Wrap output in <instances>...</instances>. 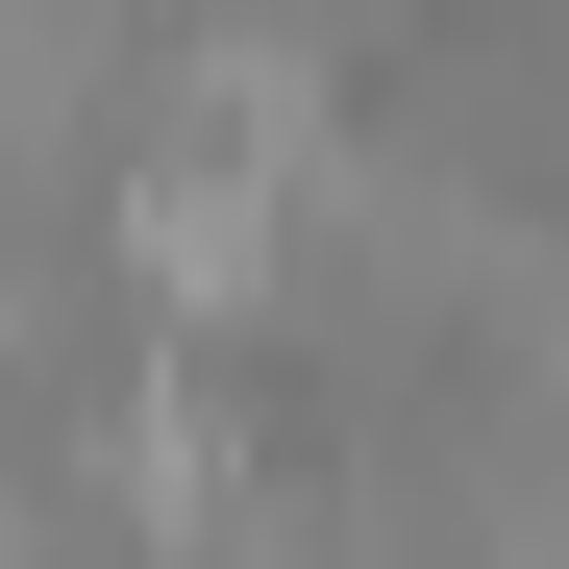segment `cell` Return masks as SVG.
<instances>
[{
  "mask_svg": "<svg viewBox=\"0 0 569 569\" xmlns=\"http://www.w3.org/2000/svg\"><path fill=\"white\" fill-rule=\"evenodd\" d=\"M0 569H50V470L26 446H0Z\"/></svg>",
  "mask_w": 569,
  "mask_h": 569,
  "instance_id": "7a4b0ae2",
  "label": "cell"
},
{
  "mask_svg": "<svg viewBox=\"0 0 569 569\" xmlns=\"http://www.w3.org/2000/svg\"><path fill=\"white\" fill-rule=\"evenodd\" d=\"M124 124H149V0H0V223L124 173Z\"/></svg>",
  "mask_w": 569,
  "mask_h": 569,
  "instance_id": "6da1fadb",
  "label": "cell"
}]
</instances>
